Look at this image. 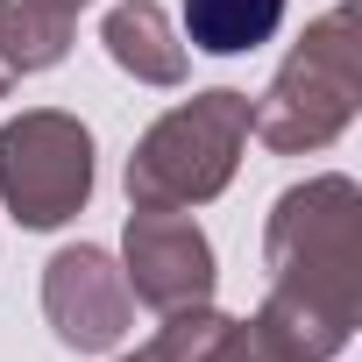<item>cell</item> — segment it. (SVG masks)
<instances>
[{
    "label": "cell",
    "mask_w": 362,
    "mask_h": 362,
    "mask_svg": "<svg viewBox=\"0 0 362 362\" xmlns=\"http://www.w3.org/2000/svg\"><path fill=\"white\" fill-rule=\"evenodd\" d=\"M284 29V0H185V43L206 57H242Z\"/></svg>",
    "instance_id": "9c48e42d"
},
{
    "label": "cell",
    "mask_w": 362,
    "mask_h": 362,
    "mask_svg": "<svg viewBox=\"0 0 362 362\" xmlns=\"http://www.w3.org/2000/svg\"><path fill=\"white\" fill-rule=\"evenodd\" d=\"M43 313H50V327H57L64 348L107 355L135 327V291H128V277H121V263L107 249L78 242V249L50 256V270H43Z\"/></svg>",
    "instance_id": "5b68a950"
},
{
    "label": "cell",
    "mask_w": 362,
    "mask_h": 362,
    "mask_svg": "<svg viewBox=\"0 0 362 362\" xmlns=\"http://www.w3.org/2000/svg\"><path fill=\"white\" fill-rule=\"evenodd\" d=\"M71 50V15L43 0H0V93L22 86L29 71H50Z\"/></svg>",
    "instance_id": "ba28073f"
},
{
    "label": "cell",
    "mask_w": 362,
    "mask_h": 362,
    "mask_svg": "<svg viewBox=\"0 0 362 362\" xmlns=\"http://www.w3.org/2000/svg\"><path fill=\"white\" fill-rule=\"evenodd\" d=\"M121 277L142 305L156 313H185L214 298V242L199 235L192 214H128L121 235Z\"/></svg>",
    "instance_id": "8992f818"
},
{
    "label": "cell",
    "mask_w": 362,
    "mask_h": 362,
    "mask_svg": "<svg viewBox=\"0 0 362 362\" xmlns=\"http://www.w3.org/2000/svg\"><path fill=\"white\" fill-rule=\"evenodd\" d=\"M107 57L142 78V86H177L185 78V36L170 29V15L156 8V0H121V8H107Z\"/></svg>",
    "instance_id": "52a82bcc"
},
{
    "label": "cell",
    "mask_w": 362,
    "mask_h": 362,
    "mask_svg": "<svg viewBox=\"0 0 362 362\" xmlns=\"http://www.w3.org/2000/svg\"><path fill=\"white\" fill-rule=\"evenodd\" d=\"M270 298L249 334L284 362H334L362 320V192L327 170L291 185L263 228Z\"/></svg>",
    "instance_id": "6da1fadb"
},
{
    "label": "cell",
    "mask_w": 362,
    "mask_h": 362,
    "mask_svg": "<svg viewBox=\"0 0 362 362\" xmlns=\"http://www.w3.org/2000/svg\"><path fill=\"white\" fill-rule=\"evenodd\" d=\"M242 142H249V93L235 86H214V93H192L185 107H170L128 156L135 214H192L214 192H228Z\"/></svg>",
    "instance_id": "7a4b0ae2"
},
{
    "label": "cell",
    "mask_w": 362,
    "mask_h": 362,
    "mask_svg": "<svg viewBox=\"0 0 362 362\" xmlns=\"http://www.w3.org/2000/svg\"><path fill=\"white\" fill-rule=\"evenodd\" d=\"M43 8H57V15H71V22H78V8H86V0H43Z\"/></svg>",
    "instance_id": "30bf717a"
},
{
    "label": "cell",
    "mask_w": 362,
    "mask_h": 362,
    "mask_svg": "<svg viewBox=\"0 0 362 362\" xmlns=\"http://www.w3.org/2000/svg\"><path fill=\"white\" fill-rule=\"evenodd\" d=\"M362 107V64H355V29L348 15H320L305 29V43L284 57V71L270 78V93L249 107V135L277 156L298 149H327Z\"/></svg>",
    "instance_id": "3957f363"
},
{
    "label": "cell",
    "mask_w": 362,
    "mask_h": 362,
    "mask_svg": "<svg viewBox=\"0 0 362 362\" xmlns=\"http://www.w3.org/2000/svg\"><path fill=\"white\" fill-rule=\"evenodd\" d=\"M93 192V135L57 114L36 107L22 121L0 128V199L22 228H64Z\"/></svg>",
    "instance_id": "277c9868"
}]
</instances>
